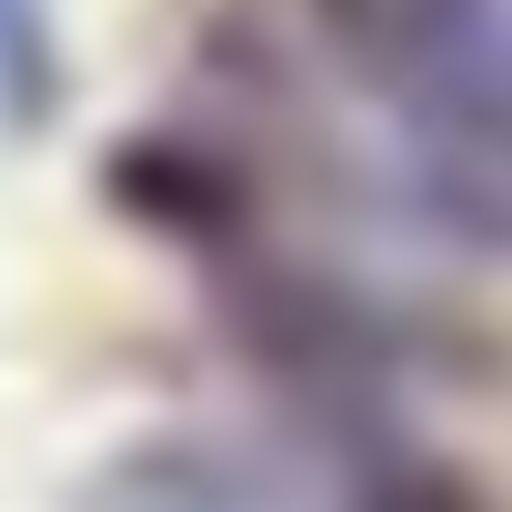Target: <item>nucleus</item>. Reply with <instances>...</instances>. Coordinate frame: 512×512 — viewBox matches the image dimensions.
Here are the masks:
<instances>
[{
	"instance_id": "f257e3e1",
	"label": "nucleus",
	"mask_w": 512,
	"mask_h": 512,
	"mask_svg": "<svg viewBox=\"0 0 512 512\" xmlns=\"http://www.w3.org/2000/svg\"><path fill=\"white\" fill-rule=\"evenodd\" d=\"M302 11H312V31H322L352 71H372L382 91L422 101V91L482 41V21L502 11V0H302Z\"/></svg>"
},
{
	"instance_id": "f03ea898",
	"label": "nucleus",
	"mask_w": 512,
	"mask_h": 512,
	"mask_svg": "<svg viewBox=\"0 0 512 512\" xmlns=\"http://www.w3.org/2000/svg\"><path fill=\"white\" fill-rule=\"evenodd\" d=\"M71 101V41H61V0H0V131L31 141Z\"/></svg>"
},
{
	"instance_id": "7ed1b4c3",
	"label": "nucleus",
	"mask_w": 512,
	"mask_h": 512,
	"mask_svg": "<svg viewBox=\"0 0 512 512\" xmlns=\"http://www.w3.org/2000/svg\"><path fill=\"white\" fill-rule=\"evenodd\" d=\"M352 512H492V502L472 482L432 472V462H382V472L352 482Z\"/></svg>"
}]
</instances>
